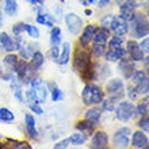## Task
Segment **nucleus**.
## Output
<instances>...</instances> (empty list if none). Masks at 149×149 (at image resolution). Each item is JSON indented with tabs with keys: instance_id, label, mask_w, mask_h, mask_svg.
Masks as SVG:
<instances>
[{
	"instance_id": "nucleus-1",
	"label": "nucleus",
	"mask_w": 149,
	"mask_h": 149,
	"mask_svg": "<svg viewBox=\"0 0 149 149\" xmlns=\"http://www.w3.org/2000/svg\"><path fill=\"white\" fill-rule=\"evenodd\" d=\"M91 57H92V54L87 50V47L79 46L74 50L73 69L86 81H92L94 80V63H92Z\"/></svg>"
},
{
	"instance_id": "nucleus-2",
	"label": "nucleus",
	"mask_w": 149,
	"mask_h": 149,
	"mask_svg": "<svg viewBox=\"0 0 149 149\" xmlns=\"http://www.w3.org/2000/svg\"><path fill=\"white\" fill-rule=\"evenodd\" d=\"M129 31L136 39H142L149 36V18L142 12H134V15L129 20Z\"/></svg>"
},
{
	"instance_id": "nucleus-3",
	"label": "nucleus",
	"mask_w": 149,
	"mask_h": 149,
	"mask_svg": "<svg viewBox=\"0 0 149 149\" xmlns=\"http://www.w3.org/2000/svg\"><path fill=\"white\" fill-rule=\"evenodd\" d=\"M81 99L83 103L87 104V106H96V104H100L104 99V92L102 91V88L96 84H87L84 87V90L81 92Z\"/></svg>"
},
{
	"instance_id": "nucleus-4",
	"label": "nucleus",
	"mask_w": 149,
	"mask_h": 149,
	"mask_svg": "<svg viewBox=\"0 0 149 149\" xmlns=\"http://www.w3.org/2000/svg\"><path fill=\"white\" fill-rule=\"evenodd\" d=\"M106 94L113 103L121 102L125 96V84L121 79H111L106 84Z\"/></svg>"
},
{
	"instance_id": "nucleus-5",
	"label": "nucleus",
	"mask_w": 149,
	"mask_h": 149,
	"mask_svg": "<svg viewBox=\"0 0 149 149\" xmlns=\"http://www.w3.org/2000/svg\"><path fill=\"white\" fill-rule=\"evenodd\" d=\"M114 111H115L117 119L121 122H127L130 119H133L136 115H138L136 106L132 102H126V100H122L118 103V106L114 109Z\"/></svg>"
},
{
	"instance_id": "nucleus-6",
	"label": "nucleus",
	"mask_w": 149,
	"mask_h": 149,
	"mask_svg": "<svg viewBox=\"0 0 149 149\" xmlns=\"http://www.w3.org/2000/svg\"><path fill=\"white\" fill-rule=\"evenodd\" d=\"M34 72L36 71L31 68V65H30V63H29L27 60L19 58L18 65H16L15 74H16V77L20 80L22 84L29 86V84H30V80L34 77Z\"/></svg>"
},
{
	"instance_id": "nucleus-7",
	"label": "nucleus",
	"mask_w": 149,
	"mask_h": 149,
	"mask_svg": "<svg viewBox=\"0 0 149 149\" xmlns=\"http://www.w3.org/2000/svg\"><path fill=\"white\" fill-rule=\"evenodd\" d=\"M64 20H65L68 31L71 33L72 36H79L80 31L83 30V27H84L83 19L77 14H74V12H68V14H65V15H64Z\"/></svg>"
},
{
	"instance_id": "nucleus-8",
	"label": "nucleus",
	"mask_w": 149,
	"mask_h": 149,
	"mask_svg": "<svg viewBox=\"0 0 149 149\" xmlns=\"http://www.w3.org/2000/svg\"><path fill=\"white\" fill-rule=\"evenodd\" d=\"M130 134H132L130 127L123 126L118 129L113 136V145L115 148H127L130 145Z\"/></svg>"
},
{
	"instance_id": "nucleus-9",
	"label": "nucleus",
	"mask_w": 149,
	"mask_h": 149,
	"mask_svg": "<svg viewBox=\"0 0 149 149\" xmlns=\"http://www.w3.org/2000/svg\"><path fill=\"white\" fill-rule=\"evenodd\" d=\"M126 54H129V58L134 63L142 61V58L145 57L142 49L140 47V43L136 42L134 39H130L126 42Z\"/></svg>"
},
{
	"instance_id": "nucleus-10",
	"label": "nucleus",
	"mask_w": 149,
	"mask_h": 149,
	"mask_svg": "<svg viewBox=\"0 0 149 149\" xmlns=\"http://www.w3.org/2000/svg\"><path fill=\"white\" fill-rule=\"evenodd\" d=\"M110 30L113 31L114 36L125 37L126 34L129 33V22L125 20L123 18H121V16L115 15L113 23H111V26H110Z\"/></svg>"
},
{
	"instance_id": "nucleus-11",
	"label": "nucleus",
	"mask_w": 149,
	"mask_h": 149,
	"mask_svg": "<svg viewBox=\"0 0 149 149\" xmlns=\"http://www.w3.org/2000/svg\"><path fill=\"white\" fill-rule=\"evenodd\" d=\"M96 26L95 24H88L86 27H83V30L80 31V37H79V46L81 47H88L92 39H94V36L96 33Z\"/></svg>"
},
{
	"instance_id": "nucleus-12",
	"label": "nucleus",
	"mask_w": 149,
	"mask_h": 149,
	"mask_svg": "<svg viewBox=\"0 0 149 149\" xmlns=\"http://www.w3.org/2000/svg\"><path fill=\"white\" fill-rule=\"evenodd\" d=\"M109 146V136H107L106 132H102L99 130L92 136V140H91V145L90 148L92 149H104Z\"/></svg>"
},
{
	"instance_id": "nucleus-13",
	"label": "nucleus",
	"mask_w": 149,
	"mask_h": 149,
	"mask_svg": "<svg viewBox=\"0 0 149 149\" xmlns=\"http://www.w3.org/2000/svg\"><path fill=\"white\" fill-rule=\"evenodd\" d=\"M136 71V65H134V61H132L130 58H123L119 60V64H118V72L123 76L125 79H129L133 72Z\"/></svg>"
},
{
	"instance_id": "nucleus-14",
	"label": "nucleus",
	"mask_w": 149,
	"mask_h": 149,
	"mask_svg": "<svg viewBox=\"0 0 149 149\" xmlns=\"http://www.w3.org/2000/svg\"><path fill=\"white\" fill-rule=\"evenodd\" d=\"M132 146L137 149H148L149 148V140L146 134L141 129L134 132L132 136Z\"/></svg>"
},
{
	"instance_id": "nucleus-15",
	"label": "nucleus",
	"mask_w": 149,
	"mask_h": 149,
	"mask_svg": "<svg viewBox=\"0 0 149 149\" xmlns=\"http://www.w3.org/2000/svg\"><path fill=\"white\" fill-rule=\"evenodd\" d=\"M125 56H126V49L122 46H118V47H107V50L103 57L109 63H115V61H119L121 58H123Z\"/></svg>"
},
{
	"instance_id": "nucleus-16",
	"label": "nucleus",
	"mask_w": 149,
	"mask_h": 149,
	"mask_svg": "<svg viewBox=\"0 0 149 149\" xmlns=\"http://www.w3.org/2000/svg\"><path fill=\"white\" fill-rule=\"evenodd\" d=\"M24 127H26L29 137L34 138V140L38 138V130L36 127V118H34V115H31L29 113L24 114Z\"/></svg>"
},
{
	"instance_id": "nucleus-17",
	"label": "nucleus",
	"mask_w": 149,
	"mask_h": 149,
	"mask_svg": "<svg viewBox=\"0 0 149 149\" xmlns=\"http://www.w3.org/2000/svg\"><path fill=\"white\" fill-rule=\"evenodd\" d=\"M0 47L3 50L12 53V50H15V43H14V38L10 37V34L6 31L0 33Z\"/></svg>"
},
{
	"instance_id": "nucleus-18",
	"label": "nucleus",
	"mask_w": 149,
	"mask_h": 149,
	"mask_svg": "<svg viewBox=\"0 0 149 149\" xmlns=\"http://www.w3.org/2000/svg\"><path fill=\"white\" fill-rule=\"evenodd\" d=\"M84 118L88 119L90 122H92L94 125H98L99 122H100V119H102V109L95 107V106L90 107L86 111V114H84Z\"/></svg>"
},
{
	"instance_id": "nucleus-19",
	"label": "nucleus",
	"mask_w": 149,
	"mask_h": 149,
	"mask_svg": "<svg viewBox=\"0 0 149 149\" xmlns=\"http://www.w3.org/2000/svg\"><path fill=\"white\" fill-rule=\"evenodd\" d=\"M37 23L38 24H42V26H46V27H53L56 23V18L53 15H50V14H47V12H42L39 11L38 14H37Z\"/></svg>"
},
{
	"instance_id": "nucleus-20",
	"label": "nucleus",
	"mask_w": 149,
	"mask_h": 149,
	"mask_svg": "<svg viewBox=\"0 0 149 149\" xmlns=\"http://www.w3.org/2000/svg\"><path fill=\"white\" fill-rule=\"evenodd\" d=\"M74 127H76L77 132H81V133L87 134V136H91V134L94 133V130H95V125L92 123V122L88 121V119H86V118H84L83 121L76 122Z\"/></svg>"
},
{
	"instance_id": "nucleus-21",
	"label": "nucleus",
	"mask_w": 149,
	"mask_h": 149,
	"mask_svg": "<svg viewBox=\"0 0 149 149\" xmlns=\"http://www.w3.org/2000/svg\"><path fill=\"white\" fill-rule=\"evenodd\" d=\"M43 63H45V57H43V54L39 50L34 52L31 54V57H30V65H31V68L36 72L39 71L43 67Z\"/></svg>"
},
{
	"instance_id": "nucleus-22",
	"label": "nucleus",
	"mask_w": 149,
	"mask_h": 149,
	"mask_svg": "<svg viewBox=\"0 0 149 149\" xmlns=\"http://www.w3.org/2000/svg\"><path fill=\"white\" fill-rule=\"evenodd\" d=\"M18 61H19V57L16 54H12V53H8L6 57L3 58V65L7 68V71L14 72L16 71V65H18Z\"/></svg>"
},
{
	"instance_id": "nucleus-23",
	"label": "nucleus",
	"mask_w": 149,
	"mask_h": 149,
	"mask_svg": "<svg viewBox=\"0 0 149 149\" xmlns=\"http://www.w3.org/2000/svg\"><path fill=\"white\" fill-rule=\"evenodd\" d=\"M69 57H71V43L64 42L63 47H61V50H60V56H58L57 63H58L60 65H65V64L69 61Z\"/></svg>"
},
{
	"instance_id": "nucleus-24",
	"label": "nucleus",
	"mask_w": 149,
	"mask_h": 149,
	"mask_svg": "<svg viewBox=\"0 0 149 149\" xmlns=\"http://www.w3.org/2000/svg\"><path fill=\"white\" fill-rule=\"evenodd\" d=\"M47 88H49V92H50V96H52V100L53 102H60L64 99V94L63 91L58 88V86L56 83H49L47 84Z\"/></svg>"
},
{
	"instance_id": "nucleus-25",
	"label": "nucleus",
	"mask_w": 149,
	"mask_h": 149,
	"mask_svg": "<svg viewBox=\"0 0 149 149\" xmlns=\"http://www.w3.org/2000/svg\"><path fill=\"white\" fill-rule=\"evenodd\" d=\"M50 46H58L61 43V29L58 26H53L50 30Z\"/></svg>"
},
{
	"instance_id": "nucleus-26",
	"label": "nucleus",
	"mask_w": 149,
	"mask_h": 149,
	"mask_svg": "<svg viewBox=\"0 0 149 149\" xmlns=\"http://www.w3.org/2000/svg\"><path fill=\"white\" fill-rule=\"evenodd\" d=\"M4 11L8 16H15L18 12V0H4Z\"/></svg>"
},
{
	"instance_id": "nucleus-27",
	"label": "nucleus",
	"mask_w": 149,
	"mask_h": 149,
	"mask_svg": "<svg viewBox=\"0 0 149 149\" xmlns=\"http://www.w3.org/2000/svg\"><path fill=\"white\" fill-rule=\"evenodd\" d=\"M15 121V114L7 107H0V122L3 123H11Z\"/></svg>"
},
{
	"instance_id": "nucleus-28",
	"label": "nucleus",
	"mask_w": 149,
	"mask_h": 149,
	"mask_svg": "<svg viewBox=\"0 0 149 149\" xmlns=\"http://www.w3.org/2000/svg\"><path fill=\"white\" fill-rule=\"evenodd\" d=\"M134 87H136L138 95H149V76H145Z\"/></svg>"
},
{
	"instance_id": "nucleus-29",
	"label": "nucleus",
	"mask_w": 149,
	"mask_h": 149,
	"mask_svg": "<svg viewBox=\"0 0 149 149\" xmlns=\"http://www.w3.org/2000/svg\"><path fill=\"white\" fill-rule=\"evenodd\" d=\"M87 138H88L87 134L81 133V132H76L69 137V142L73 144V145H83V144H86Z\"/></svg>"
},
{
	"instance_id": "nucleus-30",
	"label": "nucleus",
	"mask_w": 149,
	"mask_h": 149,
	"mask_svg": "<svg viewBox=\"0 0 149 149\" xmlns=\"http://www.w3.org/2000/svg\"><path fill=\"white\" fill-rule=\"evenodd\" d=\"M107 50V45H99V43H92L91 47V54L94 56L95 58H102L104 53Z\"/></svg>"
},
{
	"instance_id": "nucleus-31",
	"label": "nucleus",
	"mask_w": 149,
	"mask_h": 149,
	"mask_svg": "<svg viewBox=\"0 0 149 149\" xmlns=\"http://www.w3.org/2000/svg\"><path fill=\"white\" fill-rule=\"evenodd\" d=\"M136 110H137V114L138 115H146L149 110V96L144 98L142 100L138 102V104L136 106Z\"/></svg>"
},
{
	"instance_id": "nucleus-32",
	"label": "nucleus",
	"mask_w": 149,
	"mask_h": 149,
	"mask_svg": "<svg viewBox=\"0 0 149 149\" xmlns=\"http://www.w3.org/2000/svg\"><path fill=\"white\" fill-rule=\"evenodd\" d=\"M125 42L123 37L121 36H114L111 37L109 41H107V47H118V46H122Z\"/></svg>"
},
{
	"instance_id": "nucleus-33",
	"label": "nucleus",
	"mask_w": 149,
	"mask_h": 149,
	"mask_svg": "<svg viewBox=\"0 0 149 149\" xmlns=\"http://www.w3.org/2000/svg\"><path fill=\"white\" fill-rule=\"evenodd\" d=\"M145 76H146L145 71H137V69H136V71L133 72V74L129 77V80H130V83H132L133 86H136V84H137L140 80H142Z\"/></svg>"
},
{
	"instance_id": "nucleus-34",
	"label": "nucleus",
	"mask_w": 149,
	"mask_h": 149,
	"mask_svg": "<svg viewBox=\"0 0 149 149\" xmlns=\"http://www.w3.org/2000/svg\"><path fill=\"white\" fill-rule=\"evenodd\" d=\"M11 31L14 36H22L26 31V23L24 22H18L11 27Z\"/></svg>"
},
{
	"instance_id": "nucleus-35",
	"label": "nucleus",
	"mask_w": 149,
	"mask_h": 149,
	"mask_svg": "<svg viewBox=\"0 0 149 149\" xmlns=\"http://www.w3.org/2000/svg\"><path fill=\"white\" fill-rule=\"evenodd\" d=\"M26 33L29 34V37H31L33 39H38L39 38V30L37 26L34 24H27L26 23Z\"/></svg>"
},
{
	"instance_id": "nucleus-36",
	"label": "nucleus",
	"mask_w": 149,
	"mask_h": 149,
	"mask_svg": "<svg viewBox=\"0 0 149 149\" xmlns=\"http://www.w3.org/2000/svg\"><path fill=\"white\" fill-rule=\"evenodd\" d=\"M114 18H115L114 14H106V15L100 19V24H102V27H106V29L110 30V26H111V23H113Z\"/></svg>"
},
{
	"instance_id": "nucleus-37",
	"label": "nucleus",
	"mask_w": 149,
	"mask_h": 149,
	"mask_svg": "<svg viewBox=\"0 0 149 149\" xmlns=\"http://www.w3.org/2000/svg\"><path fill=\"white\" fill-rule=\"evenodd\" d=\"M137 126L142 130V132L149 133V117H148V115H142V118L138 121Z\"/></svg>"
},
{
	"instance_id": "nucleus-38",
	"label": "nucleus",
	"mask_w": 149,
	"mask_h": 149,
	"mask_svg": "<svg viewBox=\"0 0 149 149\" xmlns=\"http://www.w3.org/2000/svg\"><path fill=\"white\" fill-rule=\"evenodd\" d=\"M8 142L11 144L12 148H18V149H31V145H29L27 142L24 141H15V140H8Z\"/></svg>"
},
{
	"instance_id": "nucleus-39",
	"label": "nucleus",
	"mask_w": 149,
	"mask_h": 149,
	"mask_svg": "<svg viewBox=\"0 0 149 149\" xmlns=\"http://www.w3.org/2000/svg\"><path fill=\"white\" fill-rule=\"evenodd\" d=\"M125 95H127V98H129L130 100H134V99L138 98V92H137V90H136V87H133V86H130L126 88Z\"/></svg>"
},
{
	"instance_id": "nucleus-40",
	"label": "nucleus",
	"mask_w": 149,
	"mask_h": 149,
	"mask_svg": "<svg viewBox=\"0 0 149 149\" xmlns=\"http://www.w3.org/2000/svg\"><path fill=\"white\" fill-rule=\"evenodd\" d=\"M58 56H60V47L58 46H50V49H49V57H50L53 61L57 63Z\"/></svg>"
},
{
	"instance_id": "nucleus-41",
	"label": "nucleus",
	"mask_w": 149,
	"mask_h": 149,
	"mask_svg": "<svg viewBox=\"0 0 149 149\" xmlns=\"http://www.w3.org/2000/svg\"><path fill=\"white\" fill-rule=\"evenodd\" d=\"M100 104H102V111H109V113H110V111H114V109H115V103L110 102L109 99H107V100L103 99V102L100 103Z\"/></svg>"
},
{
	"instance_id": "nucleus-42",
	"label": "nucleus",
	"mask_w": 149,
	"mask_h": 149,
	"mask_svg": "<svg viewBox=\"0 0 149 149\" xmlns=\"http://www.w3.org/2000/svg\"><path fill=\"white\" fill-rule=\"evenodd\" d=\"M29 109H30L34 114H37V115H42L43 114V110H42V107H41L39 103H29Z\"/></svg>"
},
{
	"instance_id": "nucleus-43",
	"label": "nucleus",
	"mask_w": 149,
	"mask_h": 149,
	"mask_svg": "<svg viewBox=\"0 0 149 149\" xmlns=\"http://www.w3.org/2000/svg\"><path fill=\"white\" fill-rule=\"evenodd\" d=\"M140 47L142 49V52H144V53H148V54H149V37L148 36L142 38V41L140 42Z\"/></svg>"
},
{
	"instance_id": "nucleus-44",
	"label": "nucleus",
	"mask_w": 149,
	"mask_h": 149,
	"mask_svg": "<svg viewBox=\"0 0 149 149\" xmlns=\"http://www.w3.org/2000/svg\"><path fill=\"white\" fill-rule=\"evenodd\" d=\"M14 43H15V49H16V50H20V49L24 46V39H23V37L15 36V38H14Z\"/></svg>"
},
{
	"instance_id": "nucleus-45",
	"label": "nucleus",
	"mask_w": 149,
	"mask_h": 149,
	"mask_svg": "<svg viewBox=\"0 0 149 149\" xmlns=\"http://www.w3.org/2000/svg\"><path fill=\"white\" fill-rule=\"evenodd\" d=\"M69 144H71V142H69V138H65V140H63V141L56 142L53 148H54V149H65V148H68V146H69Z\"/></svg>"
},
{
	"instance_id": "nucleus-46",
	"label": "nucleus",
	"mask_w": 149,
	"mask_h": 149,
	"mask_svg": "<svg viewBox=\"0 0 149 149\" xmlns=\"http://www.w3.org/2000/svg\"><path fill=\"white\" fill-rule=\"evenodd\" d=\"M14 96L18 99V102L23 103V91H22V87H19V88L14 90Z\"/></svg>"
},
{
	"instance_id": "nucleus-47",
	"label": "nucleus",
	"mask_w": 149,
	"mask_h": 149,
	"mask_svg": "<svg viewBox=\"0 0 149 149\" xmlns=\"http://www.w3.org/2000/svg\"><path fill=\"white\" fill-rule=\"evenodd\" d=\"M0 77H1V80H4V81H11L12 79H14V74H12V72L7 71L6 73H0Z\"/></svg>"
},
{
	"instance_id": "nucleus-48",
	"label": "nucleus",
	"mask_w": 149,
	"mask_h": 149,
	"mask_svg": "<svg viewBox=\"0 0 149 149\" xmlns=\"http://www.w3.org/2000/svg\"><path fill=\"white\" fill-rule=\"evenodd\" d=\"M27 1L33 7H42L43 3H45V0H27Z\"/></svg>"
},
{
	"instance_id": "nucleus-49",
	"label": "nucleus",
	"mask_w": 149,
	"mask_h": 149,
	"mask_svg": "<svg viewBox=\"0 0 149 149\" xmlns=\"http://www.w3.org/2000/svg\"><path fill=\"white\" fill-rule=\"evenodd\" d=\"M96 1H98V0H80V4L84 6V7H88L91 4H95Z\"/></svg>"
},
{
	"instance_id": "nucleus-50",
	"label": "nucleus",
	"mask_w": 149,
	"mask_h": 149,
	"mask_svg": "<svg viewBox=\"0 0 149 149\" xmlns=\"http://www.w3.org/2000/svg\"><path fill=\"white\" fill-rule=\"evenodd\" d=\"M132 1L136 7H140V6H144V4L148 3V0H132Z\"/></svg>"
},
{
	"instance_id": "nucleus-51",
	"label": "nucleus",
	"mask_w": 149,
	"mask_h": 149,
	"mask_svg": "<svg viewBox=\"0 0 149 149\" xmlns=\"http://www.w3.org/2000/svg\"><path fill=\"white\" fill-rule=\"evenodd\" d=\"M142 63H144V67H145V69H148V72H149V56H148V57H144V58H142Z\"/></svg>"
},
{
	"instance_id": "nucleus-52",
	"label": "nucleus",
	"mask_w": 149,
	"mask_h": 149,
	"mask_svg": "<svg viewBox=\"0 0 149 149\" xmlns=\"http://www.w3.org/2000/svg\"><path fill=\"white\" fill-rule=\"evenodd\" d=\"M110 1L111 0H99V7H106L107 4H110Z\"/></svg>"
},
{
	"instance_id": "nucleus-53",
	"label": "nucleus",
	"mask_w": 149,
	"mask_h": 149,
	"mask_svg": "<svg viewBox=\"0 0 149 149\" xmlns=\"http://www.w3.org/2000/svg\"><path fill=\"white\" fill-rule=\"evenodd\" d=\"M91 14H92V11H91V10H86V15L87 16H91Z\"/></svg>"
},
{
	"instance_id": "nucleus-54",
	"label": "nucleus",
	"mask_w": 149,
	"mask_h": 149,
	"mask_svg": "<svg viewBox=\"0 0 149 149\" xmlns=\"http://www.w3.org/2000/svg\"><path fill=\"white\" fill-rule=\"evenodd\" d=\"M0 22H3V12H1V8H0Z\"/></svg>"
},
{
	"instance_id": "nucleus-55",
	"label": "nucleus",
	"mask_w": 149,
	"mask_h": 149,
	"mask_svg": "<svg viewBox=\"0 0 149 149\" xmlns=\"http://www.w3.org/2000/svg\"><path fill=\"white\" fill-rule=\"evenodd\" d=\"M146 16L149 18V4H148V7H146Z\"/></svg>"
},
{
	"instance_id": "nucleus-56",
	"label": "nucleus",
	"mask_w": 149,
	"mask_h": 149,
	"mask_svg": "<svg viewBox=\"0 0 149 149\" xmlns=\"http://www.w3.org/2000/svg\"><path fill=\"white\" fill-rule=\"evenodd\" d=\"M1 26H3V22H0V33H1Z\"/></svg>"
}]
</instances>
